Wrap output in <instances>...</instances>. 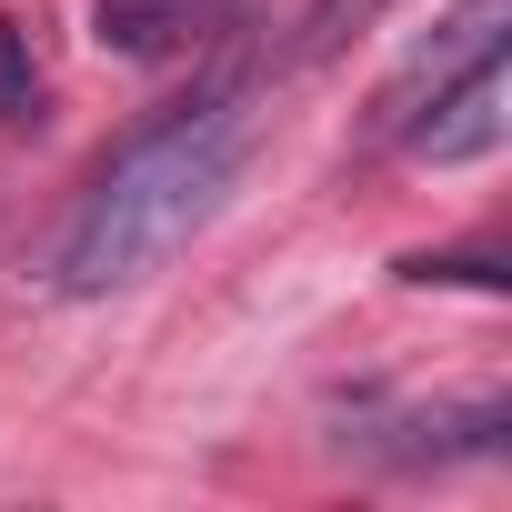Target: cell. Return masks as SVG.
<instances>
[{
  "label": "cell",
  "instance_id": "obj_1",
  "mask_svg": "<svg viewBox=\"0 0 512 512\" xmlns=\"http://www.w3.org/2000/svg\"><path fill=\"white\" fill-rule=\"evenodd\" d=\"M251 131H262V111H251L241 81H211L191 91L181 111H161L71 211V231L51 241V292L71 302H101V292H131L151 282L171 251L231 201L241 161H251Z\"/></svg>",
  "mask_w": 512,
  "mask_h": 512
},
{
  "label": "cell",
  "instance_id": "obj_2",
  "mask_svg": "<svg viewBox=\"0 0 512 512\" xmlns=\"http://www.w3.org/2000/svg\"><path fill=\"white\" fill-rule=\"evenodd\" d=\"M502 21H512V0H462V11H452V21H442L392 81H382V101H372V141H402V121H412L432 91H452L472 61H492V51H502Z\"/></svg>",
  "mask_w": 512,
  "mask_h": 512
},
{
  "label": "cell",
  "instance_id": "obj_3",
  "mask_svg": "<svg viewBox=\"0 0 512 512\" xmlns=\"http://www.w3.org/2000/svg\"><path fill=\"white\" fill-rule=\"evenodd\" d=\"M502 131H512V81H502V51H492V61H472L452 91H432V101L402 121V141H412L422 161H482V151H502Z\"/></svg>",
  "mask_w": 512,
  "mask_h": 512
},
{
  "label": "cell",
  "instance_id": "obj_4",
  "mask_svg": "<svg viewBox=\"0 0 512 512\" xmlns=\"http://www.w3.org/2000/svg\"><path fill=\"white\" fill-rule=\"evenodd\" d=\"M221 11H231V0H91V31L121 61H171V51L211 41Z\"/></svg>",
  "mask_w": 512,
  "mask_h": 512
},
{
  "label": "cell",
  "instance_id": "obj_5",
  "mask_svg": "<svg viewBox=\"0 0 512 512\" xmlns=\"http://www.w3.org/2000/svg\"><path fill=\"white\" fill-rule=\"evenodd\" d=\"M392 11V0H312V11L292 21V61H322V51H342L352 31H372Z\"/></svg>",
  "mask_w": 512,
  "mask_h": 512
},
{
  "label": "cell",
  "instance_id": "obj_6",
  "mask_svg": "<svg viewBox=\"0 0 512 512\" xmlns=\"http://www.w3.org/2000/svg\"><path fill=\"white\" fill-rule=\"evenodd\" d=\"M0 121H41V61L11 11H0Z\"/></svg>",
  "mask_w": 512,
  "mask_h": 512
},
{
  "label": "cell",
  "instance_id": "obj_7",
  "mask_svg": "<svg viewBox=\"0 0 512 512\" xmlns=\"http://www.w3.org/2000/svg\"><path fill=\"white\" fill-rule=\"evenodd\" d=\"M402 282H482V292H502V262H482V251H442V262H402Z\"/></svg>",
  "mask_w": 512,
  "mask_h": 512
}]
</instances>
